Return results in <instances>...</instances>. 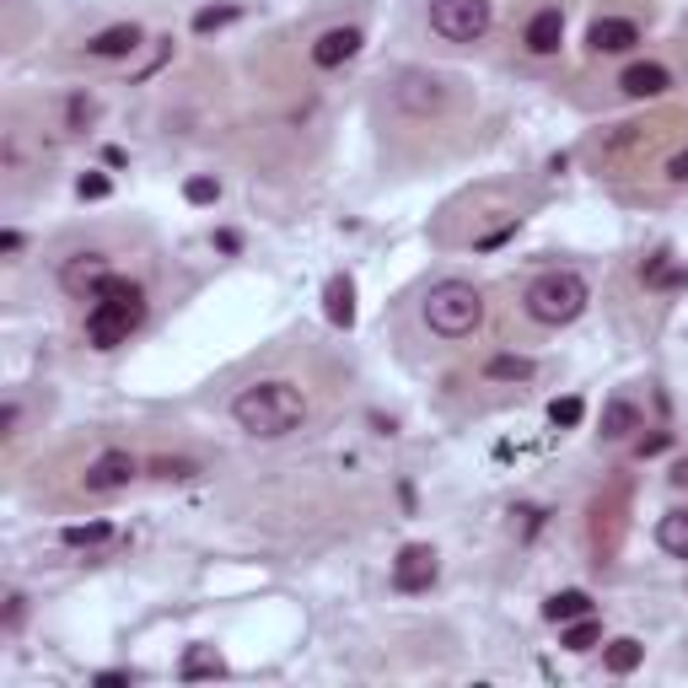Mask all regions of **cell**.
<instances>
[{"instance_id":"20","label":"cell","mask_w":688,"mask_h":688,"mask_svg":"<svg viewBox=\"0 0 688 688\" xmlns=\"http://www.w3.org/2000/svg\"><path fill=\"white\" fill-rule=\"evenodd\" d=\"M586 613H592V597L575 592V586H570V592H554V597L543 603V618H549V624H570V618H586Z\"/></svg>"},{"instance_id":"21","label":"cell","mask_w":688,"mask_h":688,"mask_svg":"<svg viewBox=\"0 0 688 688\" xmlns=\"http://www.w3.org/2000/svg\"><path fill=\"white\" fill-rule=\"evenodd\" d=\"M485 377H489V382H532V377H538V366L527 361V356H489Z\"/></svg>"},{"instance_id":"34","label":"cell","mask_w":688,"mask_h":688,"mask_svg":"<svg viewBox=\"0 0 688 688\" xmlns=\"http://www.w3.org/2000/svg\"><path fill=\"white\" fill-rule=\"evenodd\" d=\"M17 420H22V409H17V404L0 409V436H17Z\"/></svg>"},{"instance_id":"26","label":"cell","mask_w":688,"mask_h":688,"mask_svg":"<svg viewBox=\"0 0 688 688\" xmlns=\"http://www.w3.org/2000/svg\"><path fill=\"white\" fill-rule=\"evenodd\" d=\"M237 22V6H210L194 17V33H215V28H232Z\"/></svg>"},{"instance_id":"2","label":"cell","mask_w":688,"mask_h":688,"mask_svg":"<svg viewBox=\"0 0 688 688\" xmlns=\"http://www.w3.org/2000/svg\"><path fill=\"white\" fill-rule=\"evenodd\" d=\"M586 301H592V285L581 281L575 269H549V275H538V281L527 285V296H522L527 318L543 324V328L575 324V318L586 313Z\"/></svg>"},{"instance_id":"14","label":"cell","mask_w":688,"mask_h":688,"mask_svg":"<svg viewBox=\"0 0 688 688\" xmlns=\"http://www.w3.org/2000/svg\"><path fill=\"white\" fill-rule=\"evenodd\" d=\"M618 86H624V97H635V103H646V97H661L667 86H673V76L661 71V65H629L624 76H618Z\"/></svg>"},{"instance_id":"24","label":"cell","mask_w":688,"mask_h":688,"mask_svg":"<svg viewBox=\"0 0 688 688\" xmlns=\"http://www.w3.org/2000/svg\"><path fill=\"white\" fill-rule=\"evenodd\" d=\"M597 641H603V629H597V618H592V613H586V618H570L565 635H560V646L575 650V656H581V650H592Z\"/></svg>"},{"instance_id":"11","label":"cell","mask_w":688,"mask_h":688,"mask_svg":"<svg viewBox=\"0 0 688 688\" xmlns=\"http://www.w3.org/2000/svg\"><path fill=\"white\" fill-rule=\"evenodd\" d=\"M140 43H146V33H140L135 22H114V28H103L97 39H86V54H92V60H129Z\"/></svg>"},{"instance_id":"12","label":"cell","mask_w":688,"mask_h":688,"mask_svg":"<svg viewBox=\"0 0 688 688\" xmlns=\"http://www.w3.org/2000/svg\"><path fill=\"white\" fill-rule=\"evenodd\" d=\"M522 43L532 54H560V43H565V17H560V6H543V11L527 22Z\"/></svg>"},{"instance_id":"23","label":"cell","mask_w":688,"mask_h":688,"mask_svg":"<svg viewBox=\"0 0 688 688\" xmlns=\"http://www.w3.org/2000/svg\"><path fill=\"white\" fill-rule=\"evenodd\" d=\"M92 124H97V97H92V92H71V97H65V129L86 135Z\"/></svg>"},{"instance_id":"32","label":"cell","mask_w":688,"mask_h":688,"mask_svg":"<svg viewBox=\"0 0 688 688\" xmlns=\"http://www.w3.org/2000/svg\"><path fill=\"white\" fill-rule=\"evenodd\" d=\"M667 446H673V436H667V431H656V436H646V442L635 446V452H641V457H661Z\"/></svg>"},{"instance_id":"3","label":"cell","mask_w":688,"mask_h":688,"mask_svg":"<svg viewBox=\"0 0 688 688\" xmlns=\"http://www.w3.org/2000/svg\"><path fill=\"white\" fill-rule=\"evenodd\" d=\"M425 324L442 339H468L485 324V296L468 281H436L425 290Z\"/></svg>"},{"instance_id":"18","label":"cell","mask_w":688,"mask_h":688,"mask_svg":"<svg viewBox=\"0 0 688 688\" xmlns=\"http://www.w3.org/2000/svg\"><path fill=\"white\" fill-rule=\"evenodd\" d=\"M656 543H661V554H673V560H688V506L667 511V517L656 522Z\"/></svg>"},{"instance_id":"5","label":"cell","mask_w":688,"mask_h":688,"mask_svg":"<svg viewBox=\"0 0 688 688\" xmlns=\"http://www.w3.org/2000/svg\"><path fill=\"white\" fill-rule=\"evenodd\" d=\"M146 318V301H114V296H97L92 301V313H86V339H92V350H114L124 345L135 328Z\"/></svg>"},{"instance_id":"10","label":"cell","mask_w":688,"mask_h":688,"mask_svg":"<svg viewBox=\"0 0 688 688\" xmlns=\"http://www.w3.org/2000/svg\"><path fill=\"white\" fill-rule=\"evenodd\" d=\"M361 54V28H328L324 39L313 43V65L318 71H339L345 60Z\"/></svg>"},{"instance_id":"6","label":"cell","mask_w":688,"mask_h":688,"mask_svg":"<svg viewBox=\"0 0 688 688\" xmlns=\"http://www.w3.org/2000/svg\"><path fill=\"white\" fill-rule=\"evenodd\" d=\"M135 474H140V463H135L124 446H108V452H97V457L86 463L82 489H86V495H114V489H129Z\"/></svg>"},{"instance_id":"19","label":"cell","mask_w":688,"mask_h":688,"mask_svg":"<svg viewBox=\"0 0 688 688\" xmlns=\"http://www.w3.org/2000/svg\"><path fill=\"white\" fill-rule=\"evenodd\" d=\"M629 431H641V409L629 399H607L603 404V436L607 442H624Z\"/></svg>"},{"instance_id":"36","label":"cell","mask_w":688,"mask_h":688,"mask_svg":"<svg viewBox=\"0 0 688 688\" xmlns=\"http://www.w3.org/2000/svg\"><path fill=\"white\" fill-rule=\"evenodd\" d=\"M0 253H22V232H0Z\"/></svg>"},{"instance_id":"13","label":"cell","mask_w":688,"mask_h":688,"mask_svg":"<svg viewBox=\"0 0 688 688\" xmlns=\"http://www.w3.org/2000/svg\"><path fill=\"white\" fill-rule=\"evenodd\" d=\"M324 313H328V324L334 328H356V285H350V275H328Z\"/></svg>"},{"instance_id":"7","label":"cell","mask_w":688,"mask_h":688,"mask_svg":"<svg viewBox=\"0 0 688 688\" xmlns=\"http://www.w3.org/2000/svg\"><path fill=\"white\" fill-rule=\"evenodd\" d=\"M436 575H442V560H436L431 543H404L399 549V560H393V586L399 592H431Z\"/></svg>"},{"instance_id":"9","label":"cell","mask_w":688,"mask_h":688,"mask_svg":"<svg viewBox=\"0 0 688 688\" xmlns=\"http://www.w3.org/2000/svg\"><path fill=\"white\" fill-rule=\"evenodd\" d=\"M586 43H592V54H629L641 43V28L629 17H597L586 28Z\"/></svg>"},{"instance_id":"31","label":"cell","mask_w":688,"mask_h":688,"mask_svg":"<svg viewBox=\"0 0 688 688\" xmlns=\"http://www.w3.org/2000/svg\"><path fill=\"white\" fill-rule=\"evenodd\" d=\"M511 237H517V221H506V226H495V232H485V237H479V247H500V243H511Z\"/></svg>"},{"instance_id":"17","label":"cell","mask_w":688,"mask_h":688,"mask_svg":"<svg viewBox=\"0 0 688 688\" xmlns=\"http://www.w3.org/2000/svg\"><path fill=\"white\" fill-rule=\"evenodd\" d=\"M646 661V646L635 641V635H618V641H607V650H603V667L613 673V678H629L635 667Z\"/></svg>"},{"instance_id":"29","label":"cell","mask_w":688,"mask_h":688,"mask_svg":"<svg viewBox=\"0 0 688 688\" xmlns=\"http://www.w3.org/2000/svg\"><path fill=\"white\" fill-rule=\"evenodd\" d=\"M76 194H82V200H108V194H114V183H108L103 172H86L82 183H76Z\"/></svg>"},{"instance_id":"15","label":"cell","mask_w":688,"mask_h":688,"mask_svg":"<svg viewBox=\"0 0 688 688\" xmlns=\"http://www.w3.org/2000/svg\"><path fill=\"white\" fill-rule=\"evenodd\" d=\"M399 103H404L409 114H436V108L446 103V92H442L436 76H431V82H425V76H404V86H399Z\"/></svg>"},{"instance_id":"25","label":"cell","mask_w":688,"mask_h":688,"mask_svg":"<svg viewBox=\"0 0 688 688\" xmlns=\"http://www.w3.org/2000/svg\"><path fill=\"white\" fill-rule=\"evenodd\" d=\"M581 414H586V404H581V399H554V404H549V425L570 431V425H581Z\"/></svg>"},{"instance_id":"8","label":"cell","mask_w":688,"mask_h":688,"mask_svg":"<svg viewBox=\"0 0 688 688\" xmlns=\"http://www.w3.org/2000/svg\"><path fill=\"white\" fill-rule=\"evenodd\" d=\"M114 269H108V258L103 253H76V258H65V269H60V285L71 290V296H97V285L108 281Z\"/></svg>"},{"instance_id":"27","label":"cell","mask_w":688,"mask_h":688,"mask_svg":"<svg viewBox=\"0 0 688 688\" xmlns=\"http://www.w3.org/2000/svg\"><path fill=\"white\" fill-rule=\"evenodd\" d=\"M151 474H157V479H194L200 468H194L189 457H157V463H151Z\"/></svg>"},{"instance_id":"37","label":"cell","mask_w":688,"mask_h":688,"mask_svg":"<svg viewBox=\"0 0 688 688\" xmlns=\"http://www.w3.org/2000/svg\"><path fill=\"white\" fill-rule=\"evenodd\" d=\"M667 479H673L678 489H688V457H684V463H673V474H667Z\"/></svg>"},{"instance_id":"33","label":"cell","mask_w":688,"mask_h":688,"mask_svg":"<svg viewBox=\"0 0 688 688\" xmlns=\"http://www.w3.org/2000/svg\"><path fill=\"white\" fill-rule=\"evenodd\" d=\"M667 178H673V183H688V146L667 157Z\"/></svg>"},{"instance_id":"35","label":"cell","mask_w":688,"mask_h":688,"mask_svg":"<svg viewBox=\"0 0 688 688\" xmlns=\"http://www.w3.org/2000/svg\"><path fill=\"white\" fill-rule=\"evenodd\" d=\"M135 678L129 673H97V688H129Z\"/></svg>"},{"instance_id":"30","label":"cell","mask_w":688,"mask_h":688,"mask_svg":"<svg viewBox=\"0 0 688 688\" xmlns=\"http://www.w3.org/2000/svg\"><path fill=\"white\" fill-rule=\"evenodd\" d=\"M22 613H28V597H22V592H11V597H6V635L22 624Z\"/></svg>"},{"instance_id":"16","label":"cell","mask_w":688,"mask_h":688,"mask_svg":"<svg viewBox=\"0 0 688 688\" xmlns=\"http://www.w3.org/2000/svg\"><path fill=\"white\" fill-rule=\"evenodd\" d=\"M221 673H226V661H221V650H215V646H189V650H183V661H178V678H183V684L221 678Z\"/></svg>"},{"instance_id":"22","label":"cell","mask_w":688,"mask_h":688,"mask_svg":"<svg viewBox=\"0 0 688 688\" xmlns=\"http://www.w3.org/2000/svg\"><path fill=\"white\" fill-rule=\"evenodd\" d=\"M60 543H65V549H103V543H114V522L65 527V532H60Z\"/></svg>"},{"instance_id":"1","label":"cell","mask_w":688,"mask_h":688,"mask_svg":"<svg viewBox=\"0 0 688 688\" xmlns=\"http://www.w3.org/2000/svg\"><path fill=\"white\" fill-rule=\"evenodd\" d=\"M232 420L258 442H281L307 420V399L290 382H253L232 399Z\"/></svg>"},{"instance_id":"4","label":"cell","mask_w":688,"mask_h":688,"mask_svg":"<svg viewBox=\"0 0 688 688\" xmlns=\"http://www.w3.org/2000/svg\"><path fill=\"white\" fill-rule=\"evenodd\" d=\"M489 22V0H431V33H442L446 43H479Z\"/></svg>"},{"instance_id":"28","label":"cell","mask_w":688,"mask_h":688,"mask_svg":"<svg viewBox=\"0 0 688 688\" xmlns=\"http://www.w3.org/2000/svg\"><path fill=\"white\" fill-rule=\"evenodd\" d=\"M183 200L189 204H215L221 200V183H215V178H189V183H183Z\"/></svg>"}]
</instances>
